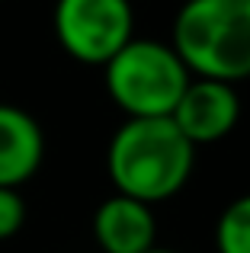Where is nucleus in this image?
I'll list each match as a JSON object with an SVG mask.
<instances>
[{
  "instance_id": "obj_1",
  "label": "nucleus",
  "mask_w": 250,
  "mask_h": 253,
  "mask_svg": "<svg viewBox=\"0 0 250 253\" xmlns=\"http://www.w3.org/2000/svg\"><path fill=\"white\" fill-rule=\"evenodd\" d=\"M196 170V148L170 116L125 119L106 148V173L119 196L144 205L170 202Z\"/></svg>"
},
{
  "instance_id": "obj_2",
  "label": "nucleus",
  "mask_w": 250,
  "mask_h": 253,
  "mask_svg": "<svg viewBox=\"0 0 250 253\" xmlns=\"http://www.w3.org/2000/svg\"><path fill=\"white\" fill-rule=\"evenodd\" d=\"M170 45L193 77L241 84L250 77V0H183Z\"/></svg>"
},
{
  "instance_id": "obj_3",
  "label": "nucleus",
  "mask_w": 250,
  "mask_h": 253,
  "mask_svg": "<svg viewBox=\"0 0 250 253\" xmlns=\"http://www.w3.org/2000/svg\"><path fill=\"white\" fill-rule=\"evenodd\" d=\"M193 81L183 58L170 42L131 39L103 64V86L125 119H161L180 103Z\"/></svg>"
},
{
  "instance_id": "obj_4",
  "label": "nucleus",
  "mask_w": 250,
  "mask_h": 253,
  "mask_svg": "<svg viewBox=\"0 0 250 253\" xmlns=\"http://www.w3.org/2000/svg\"><path fill=\"white\" fill-rule=\"evenodd\" d=\"M51 29L64 55L103 68L135 39V10L131 0H55Z\"/></svg>"
},
{
  "instance_id": "obj_5",
  "label": "nucleus",
  "mask_w": 250,
  "mask_h": 253,
  "mask_svg": "<svg viewBox=\"0 0 250 253\" xmlns=\"http://www.w3.org/2000/svg\"><path fill=\"white\" fill-rule=\"evenodd\" d=\"M170 119L193 148L221 141L241 122L238 86L225 81H208V77H193L183 90L180 103L173 106Z\"/></svg>"
},
{
  "instance_id": "obj_6",
  "label": "nucleus",
  "mask_w": 250,
  "mask_h": 253,
  "mask_svg": "<svg viewBox=\"0 0 250 253\" xmlns=\"http://www.w3.org/2000/svg\"><path fill=\"white\" fill-rule=\"evenodd\" d=\"M93 241L100 253H144L157 244L154 205L113 192L93 211Z\"/></svg>"
},
{
  "instance_id": "obj_7",
  "label": "nucleus",
  "mask_w": 250,
  "mask_h": 253,
  "mask_svg": "<svg viewBox=\"0 0 250 253\" xmlns=\"http://www.w3.org/2000/svg\"><path fill=\"white\" fill-rule=\"evenodd\" d=\"M45 161V135L36 116L13 103H0V186L19 189Z\"/></svg>"
},
{
  "instance_id": "obj_8",
  "label": "nucleus",
  "mask_w": 250,
  "mask_h": 253,
  "mask_svg": "<svg viewBox=\"0 0 250 253\" xmlns=\"http://www.w3.org/2000/svg\"><path fill=\"white\" fill-rule=\"evenodd\" d=\"M215 250L250 253V192L231 199L215 221Z\"/></svg>"
},
{
  "instance_id": "obj_9",
  "label": "nucleus",
  "mask_w": 250,
  "mask_h": 253,
  "mask_svg": "<svg viewBox=\"0 0 250 253\" xmlns=\"http://www.w3.org/2000/svg\"><path fill=\"white\" fill-rule=\"evenodd\" d=\"M26 224V199L19 189L0 186V241H10L23 231Z\"/></svg>"
},
{
  "instance_id": "obj_10",
  "label": "nucleus",
  "mask_w": 250,
  "mask_h": 253,
  "mask_svg": "<svg viewBox=\"0 0 250 253\" xmlns=\"http://www.w3.org/2000/svg\"><path fill=\"white\" fill-rule=\"evenodd\" d=\"M144 253H180V250H173V247H157V244H154V247L144 250Z\"/></svg>"
}]
</instances>
